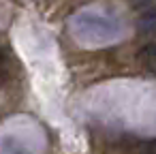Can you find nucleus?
Masks as SVG:
<instances>
[{
	"instance_id": "obj_2",
	"label": "nucleus",
	"mask_w": 156,
	"mask_h": 154,
	"mask_svg": "<svg viewBox=\"0 0 156 154\" xmlns=\"http://www.w3.org/2000/svg\"><path fill=\"white\" fill-rule=\"evenodd\" d=\"M141 60H143V64L156 75V43L143 47V52H141Z\"/></svg>"
},
{
	"instance_id": "obj_1",
	"label": "nucleus",
	"mask_w": 156,
	"mask_h": 154,
	"mask_svg": "<svg viewBox=\"0 0 156 154\" xmlns=\"http://www.w3.org/2000/svg\"><path fill=\"white\" fill-rule=\"evenodd\" d=\"M137 28L141 34L145 37H156V11H147L139 17L137 22Z\"/></svg>"
},
{
	"instance_id": "obj_3",
	"label": "nucleus",
	"mask_w": 156,
	"mask_h": 154,
	"mask_svg": "<svg viewBox=\"0 0 156 154\" xmlns=\"http://www.w3.org/2000/svg\"><path fill=\"white\" fill-rule=\"evenodd\" d=\"M139 154H156V139L141 141L139 143Z\"/></svg>"
},
{
	"instance_id": "obj_4",
	"label": "nucleus",
	"mask_w": 156,
	"mask_h": 154,
	"mask_svg": "<svg viewBox=\"0 0 156 154\" xmlns=\"http://www.w3.org/2000/svg\"><path fill=\"white\" fill-rule=\"evenodd\" d=\"M150 0H130V5L133 7H143V5H147Z\"/></svg>"
}]
</instances>
